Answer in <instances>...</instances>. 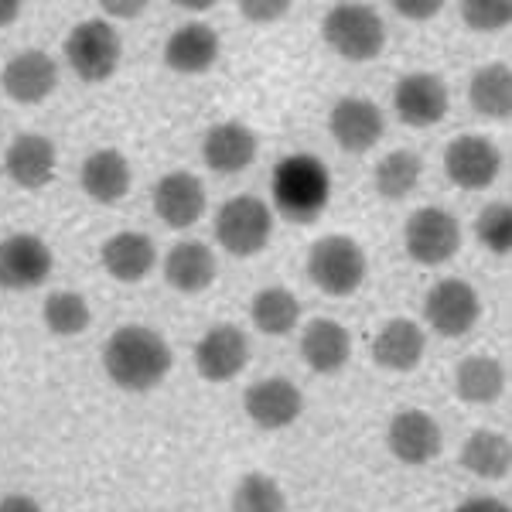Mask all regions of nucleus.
Returning a JSON list of instances; mask_svg holds the SVG:
<instances>
[{"label": "nucleus", "instance_id": "9d476101", "mask_svg": "<svg viewBox=\"0 0 512 512\" xmlns=\"http://www.w3.org/2000/svg\"><path fill=\"white\" fill-rule=\"evenodd\" d=\"M250 362V338L236 325H216L195 345V369L205 383H229Z\"/></svg>", "mask_w": 512, "mask_h": 512}, {"label": "nucleus", "instance_id": "412c9836", "mask_svg": "<svg viewBox=\"0 0 512 512\" xmlns=\"http://www.w3.org/2000/svg\"><path fill=\"white\" fill-rule=\"evenodd\" d=\"M99 260H103L106 274L120 284H137L154 270L158 263V250H154V239L144 233H117L103 243L99 250Z\"/></svg>", "mask_w": 512, "mask_h": 512}, {"label": "nucleus", "instance_id": "6e6552de", "mask_svg": "<svg viewBox=\"0 0 512 512\" xmlns=\"http://www.w3.org/2000/svg\"><path fill=\"white\" fill-rule=\"evenodd\" d=\"M424 315L431 321V328L444 338H461L475 328L478 315H482V304L472 284L458 277L437 280L424 301Z\"/></svg>", "mask_w": 512, "mask_h": 512}, {"label": "nucleus", "instance_id": "7ed1b4c3", "mask_svg": "<svg viewBox=\"0 0 512 512\" xmlns=\"http://www.w3.org/2000/svg\"><path fill=\"white\" fill-rule=\"evenodd\" d=\"M321 38L345 62H373L386 45V28L369 4H335L321 21Z\"/></svg>", "mask_w": 512, "mask_h": 512}, {"label": "nucleus", "instance_id": "5701e85b", "mask_svg": "<svg viewBox=\"0 0 512 512\" xmlns=\"http://www.w3.org/2000/svg\"><path fill=\"white\" fill-rule=\"evenodd\" d=\"M216 274V253L205 243H175L164 256V280L181 294H202Z\"/></svg>", "mask_w": 512, "mask_h": 512}, {"label": "nucleus", "instance_id": "c85d7f7f", "mask_svg": "<svg viewBox=\"0 0 512 512\" xmlns=\"http://www.w3.org/2000/svg\"><path fill=\"white\" fill-rule=\"evenodd\" d=\"M250 315L263 335H287L301 321V301L287 287H267V291L253 297Z\"/></svg>", "mask_w": 512, "mask_h": 512}, {"label": "nucleus", "instance_id": "1a4fd4ad", "mask_svg": "<svg viewBox=\"0 0 512 512\" xmlns=\"http://www.w3.org/2000/svg\"><path fill=\"white\" fill-rule=\"evenodd\" d=\"M55 256L45 239L18 233L0 243V287L4 291H31L52 277Z\"/></svg>", "mask_w": 512, "mask_h": 512}, {"label": "nucleus", "instance_id": "20e7f679", "mask_svg": "<svg viewBox=\"0 0 512 512\" xmlns=\"http://www.w3.org/2000/svg\"><path fill=\"white\" fill-rule=\"evenodd\" d=\"M366 253L352 236H325L311 246L308 253V277L315 280L318 291L332 297H349L366 280Z\"/></svg>", "mask_w": 512, "mask_h": 512}, {"label": "nucleus", "instance_id": "f704fd0d", "mask_svg": "<svg viewBox=\"0 0 512 512\" xmlns=\"http://www.w3.org/2000/svg\"><path fill=\"white\" fill-rule=\"evenodd\" d=\"M287 11H291L287 0H243V4H239V14L253 24H274L284 18Z\"/></svg>", "mask_w": 512, "mask_h": 512}, {"label": "nucleus", "instance_id": "39448f33", "mask_svg": "<svg viewBox=\"0 0 512 512\" xmlns=\"http://www.w3.org/2000/svg\"><path fill=\"white\" fill-rule=\"evenodd\" d=\"M270 233H274V212L256 195L229 198L216 216V239L233 256H256L270 243Z\"/></svg>", "mask_w": 512, "mask_h": 512}, {"label": "nucleus", "instance_id": "ea45409f", "mask_svg": "<svg viewBox=\"0 0 512 512\" xmlns=\"http://www.w3.org/2000/svg\"><path fill=\"white\" fill-rule=\"evenodd\" d=\"M21 14V4L18 0H0V28H7V24H14Z\"/></svg>", "mask_w": 512, "mask_h": 512}, {"label": "nucleus", "instance_id": "4be33fe9", "mask_svg": "<svg viewBox=\"0 0 512 512\" xmlns=\"http://www.w3.org/2000/svg\"><path fill=\"white\" fill-rule=\"evenodd\" d=\"M301 355L315 373L335 376V373H342L352 355V335L345 332L338 321L315 318L301 335Z\"/></svg>", "mask_w": 512, "mask_h": 512}, {"label": "nucleus", "instance_id": "f257e3e1", "mask_svg": "<svg viewBox=\"0 0 512 512\" xmlns=\"http://www.w3.org/2000/svg\"><path fill=\"white\" fill-rule=\"evenodd\" d=\"M175 366V352L154 328H117L103 345V369L120 390L147 393L164 383Z\"/></svg>", "mask_w": 512, "mask_h": 512}, {"label": "nucleus", "instance_id": "9b49d317", "mask_svg": "<svg viewBox=\"0 0 512 512\" xmlns=\"http://www.w3.org/2000/svg\"><path fill=\"white\" fill-rule=\"evenodd\" d=\"M502 168L499 147L492 144L489 137L478 134H461L454 137L444 151V171L458 188H468V192H482L489 188L495 175Z\"/></svg>", "mask_w": 512, "mask_h": 512}, {"label": "nucleus", "instance_id": "7c9ffc66", "mask_svg": "<svg viewBox=\"0 0 512 512\" xmlns=\"http://www.w3.org/2000/svg\"><path fill=\"white\" fill-rule=\"evenodd\" d=\"M420 171H424V164H420V154H414V151L386 154V158L376 164V188H379V195L390 198V202H400V198H407L420 185Z\"/></svg>", "mask_w": 512, "mask_h": 512}, {"label": "nucleus", "instance_id": "4468645a", "mask_svg": "<svg viewBox=\"0 0 512 512\" xmlns=\"http://www.w3.org/2000/svg\"><path fill=\"white\" fill-rule=\"evenodd\" d=\"M328 130H332L335 144L349 154H366L383 140L386 134V120L383 110L369 99L349 96V99H338L332 117H328Z\"/></svg>", "mask_w": 512, "mask_h": 512}, {"label": "nucleus", "instance_id": "72a5a7b5", "mask_svg": "<svg viewBox=\"0 0 512 512\" xmlns=\"http://www.w3.org/2000/svg\"><path fill=\"white\" fill-rule=\"evenodd\" d=\"M461 21L472 31H502L512 21L509 0H468L461 4Z\"/></svg>", "mask_w": 512, "mask_h": 512}, {"label": "nucleus", "instance_id": "c756f323", "mask_svg": "<svg viewBox=\"0 0 512 512\" xmlns=\"http://www.w3.org/2000/svg\"><path fill=\"white\" fill-rule=\"evenodd\" d=\"M41 318H45V328L52 335L72 338L82 335L93 321V311H89L86 297L76 291H55L45 297V308H41Z\"/></svg>", "mask_w": 512, "mask_h": 512}, {"label": "nucleus", "instance_id": "f03ea898", "mask_svg": "<svg viewBox=\"0 0 512 512\" xmlns=\"http://www.w3.org/2000/svg\"><path fill=\"white\" fill-rule=\"evenodd\" d=\"M274 205L287 222L311 226L321 219L332 198V175L311 154H294L274 168Z\"/></svg>", "mask_w": 512, "mask_h": 512}, {"label": "nucleus", "instance_id": "c9c22d12", "mask_svg": "<svg viewBox=\"0 0 512 512\" xmlns=\"http://www.w3.org/2000/svg\"><path fill=\"white\" fill-rule=\"evenodd\" d=\"M393 11L396 14H403V18H410V21H431L441 14V0H396L393 4Z\"/></svg>", "mask_w": 512, "mask_h": 512}, {"label": "nucleus", "instance_id": "4c0bfd02", "mask_svg": "<svg viewBox=\"0 0 512 512\" xmlns=\"http://www.w3.org/2000/svg\"><path fill=\"white\" fill-rule=\"evenodd\" d=\"M0 512H45L31 495H7L0 499Z\"/></svg>", "mask_w": 512, "mask_h": 512}, {"label": "nucleus", "instance_id": "473e14b6", "mask_svg": "<svg viewBox=\"0 0 512 512\" xmlns=\"http://www.w3.org/2000/svg\"><path fill=\"white\" fill-rule=\"evenodd\" d=\"M475 236L489 253L506 256L512 250V209L509 205L506 202L485 205L475 219Z\"/></svg>", "mask_w": 512, "mask_h": 512}, {"label": "nucleus", "instance_id": "f3484780", "mask_svg": "<svg viewBox=\"0 0 512 512\" xmlns=\"http://www.w3.org/2000/svg\"><path fill=\"white\" fill-rule=\"evenodd\" d=\"M151 198H154L158 219L171 229L195 226L205 212V188H202V181L195 175H188V171H171V175L158 178Z\"/></svg>", "mask_w": 512, "mask_h": 512}, {"label": "nucleus", "instance_id": "aec40b11", "mask_svg": "<svg viewBox=\"0 0 512 512\" xmlns=\"http://www.w3.org/2000/svg\"><path fill=\"white\" fill-rule=\"evenodd\" d=\"M427 349V338L420 332L417 321L410 318H393L379 328V335L373 338V359L376 366L390 369V373H410L420 366Z\"/></svg>", "mask_w": 512, "mask_h": 512}, {"label": "nucleus", "instance_id": "393cba45", "mask_svg": "<svg viewBox=\"0 0 512 512\" xmlns=\"http://www.w3.org/2000/svg\"><path fill=\"white\" fill-rule=\"evenodd\" d=\"M82 192L99 205H113L130 192V164L120 151H96L82 164Z\"/></svg>", "mask_w": 512, "mask_h": 512}, {"label": "nucleus", "instance_id": "dca6fc26", "mask_svg": "<svg viewBox=\"0 0 512 512\" xmlns=\"http://www.w3.org/2000/svg\"><path fill=\"white\" fill-rule=\"evenodd\" d=\"M0 86L4 93L14 99V103H45L48 96L59 86V65H55L52 55L45 52H21L14 55L11 62L4 65V76H0Z\"/></svg>", "mask_w": 512, "mask_h": 512}, {"label": "nucleus", "instance_id": "6ab92c4d", "mask_svg": "<svg viewBox=\"0 0 512 512\" xmlns=\"http://www.w3.org/2000/svg\"><path fill=\"white\" fill-rule=\"evenodd\" d=\"M219 59V35L202 21L181 24L175 35L164 45V62L168 69L181 72V76H198V72H209Z\"/></svg>", "mask_w": 512, "mask_h": 512}, {"label": "nucleus", "instance_id": "e433bc0d", "mask_svg": "<svg viewBox=\"0 0 512 512\" xmlns=\"http://www.w3.org/2000/svg\"><path fill=\"white\" fill-rule=\"evenodd\" d=\"M454 512H509L506 502L492 499V495H475V499H465Z\"/></svg>", "mask_w": 512, "mask_h": 512}, {"label": "nucleus", "instance_id": "a211bd4d", "mask_svg": "<svg viewBox=\"0 0 512 512\" xmlns=\"http://www.w3.org/2000/svg\"><path fill=\"white\" fill-rule=\"evenodd\" d=\"M202 158L219 175H239L256 161V137L246 123L226 120L205 134L202 140Z\"/></svg>", "mask_w": 512, "mask_h": 512}, {"label": "nucleus", "instance_id": "a19ab883", "mask_svg": "<svg viewBox=\"0 0 512 512\" xmlns=\"http://www.w3.org/2000/svg\"><path fill=\"white\" fill-rule=\"evenodd\" d=\"M178 7H188V11H205V7H212L209 0H181Z\"/></svg>", "mask_w": 512, "mask_h": 512}, {"label": "nucleus", "instance_id": "cd10ccee", "mask_svg": "<svg viewBox=\"0 0 512 512\" xmlns=\"http://www.w3.org/2000/svg\"><path fill=\"white\" fill-rule=\"evenodd\" d=\"M461 465L478 478H506L512 468V444L499 431H475L461 448Z\"/></svg>", "mask_w": 512, "mask_h": 512}, {"label": "nucleus", "instance_id": "0eeeda50", "mask_svg": "<svg viewBox=\"0 0 512 512\" xmlns=\"http://www.w3.org/2000/svg\"><path fill=\"white\" fill-rule=\"evenodd\" d=\"M407 253L410 260H417L420 267H441L448 263L461 246V222L444 209L424 205L407 219Z\"/></svg>", "mask_w": 512, "mask_h": 512}, {"label": "nucleus", "instance_id": "58836bf2", "mask_svg": "<svg viewBox=\"0 0 512 512\" xmlns=\"http://www.w3.org/2000/svg\"><path fill=\"white\" fill-rule=\"evenodd\" d=\"M103 11L110 14V18H137L140 11H144V4H117V0H110V4H103Z\"/></svg>", "mask_w": 512, "mask_h": 512}, {"label": "nucleus", "instance_id": "bb28decb", "mask_svg": "<svg viewBox=\"0 0 512 512\" xmlns=\"http://www.w3.org/2000/svg\"><path fill=\"white\" fill-rule=\"evenodd\" d=\"M502 386H506V369L489 355H468L454 369V393L465 403H478V407L492 403L502 393Z\"/></svg>", "mask_w": 512, "mask_h": 512}, {"label": "nucleus", "instance_id": "423d86ee", "mask_svg": "<svg viewBox=\"0 0 512 512\" xmlns=\"http://www.w3.org/2000/svg\"><path fill=\"white\" fill-rule=\"evenodd\" d=\"M123 55L120 31L103 18H89L76 24L65 38V59H69L72 72L86 82H103L117 72Z\"/></svg>", "mask_w": 512, "mask_h": 512}, {"label": "nucleus", "instance_id": "ddd939ff", "mask_svg": "<svg viewBox=\"0 0 512 512\" xmlns=\"http://www.w3.org/2000/svg\"><path fill=\"white\" fill-rule=\"evenodd\" d=\"M386 448L393 451L396 461L403 465H427L434 461L444 448V434L437 427V420L427 410H403L390 420V431H386Z\"/></svg>", "mask_w": 512, "mask_h": 512}, {"label": "nucleus", "instance_id": "b1692460", "mask_svg": "<svg viewBox=\"0 0 512 512\" xmlns=\"http://www.w3.org/2000/svg\"><path fill=\"white\" fill-rule=\"evenodd\" d=\"M55 144L41 134H21L7 147V175L18 181L21 188H45L55 175Z\"/></svg>", "mask_w": 512, "mask_h": 512}, {"label": "nucleus", "instance_id": "2eb2a0df", "mask_svg": "<svg viewBox=\"0 0 512 512\" xmlns=\"http://www.w3.org/2000/svg\"><path fill=\"white\" fill-rule=\"evenodd\" d=\"M246 403V417L253 420L263 431H284L291 427L304 410V396L301 390L284 376H270L253 383L243 396Z\"/></svg>", "mask_w": 512, "mask_h": 512}, {"label": "nucleus", "instance_id": "f8f14e48", "mask_svg": "<svg viewBox=\"0 0 512 512\" xmlns=\"http://www.w3.org/2000/svg\"><path fill=\"white\" fill-rule=\"evenodd\" d=\"M448 103V86L434 72H410L393 89L396 117L407 127H434V123H441L448 117Z\"/></svg>", "mask_w": 512, "mask_h": 512}, {"label": "nucleus", "instance_id": "a878e982", "mask_svg": "<svg viewBox=\"0 0 512 512\" xmlns=\"http://www.w3.org/2000/svg\"><path fill=\"white\" fill-rule=\"evenodd\" d=\"M468 99H472L475 113L489 120H506L512 113V69L506 62H492L472 76L468 86Z\"/></svg>", "mask_w": 512, "mask_h": 512}, {"label": "nucleus", "instance_id": "2f4dec72", "mask_svg": "<svg viewBox=\"0 0 512 512\" xmlns=\"http://www.w3.org/2000/svg\"><path fill=\"white\" fill-rule=\"evenodd\" d=\"M233 512H287L284 489L274 475L250 472L239 478L233 495Z\"/></svg>", "mask_w": 512, "mask_h": 512}]
</instances>
